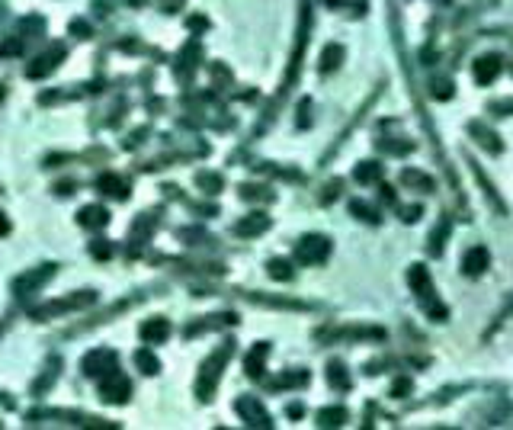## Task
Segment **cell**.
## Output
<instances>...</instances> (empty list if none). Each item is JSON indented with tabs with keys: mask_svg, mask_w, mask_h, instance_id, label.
<instances>
[{
	"mask_svg": "<svg viewBox=\"0 0 513 430\" xmlns=\"http://www.w3.org/2000/svg\"><path fill=\"white\" fill-rule=\"evenodd\" d=\"M408 283H410V289H414V296H417V302L427 309V315L433 321H446V305H439L437 299H433V283H430V273H427V267H410V273H408Z\"/></svg>",
	"mask_w": 513,
	"mask_h": 430,
	"instance_id": "obj_1",
	"label": "cell"
},
{
	"mask_svg": "<svg viewBox=\"0 0 513 430\" xmlns=\"http://www.w3.org/2000/svg\"><path fill=\"white\" fill-rule=\"evenodd\" d=\"M231 340L224 347H218L209 360L202 363V373H199V379H196V395L202 398V402H209L212 398V392H215V385H218V379H222V366L228 363V356H231Z\"/></svg>",
	"mask_w": 513,
	"mask_h": 430,
	"instance_id": "obj_2",
	"label": "cell"
},
{
	"mask_svg": "<svg viewBox=\"0 0 513 430\" xmlns=\"http://www.w3.org/2000/svg\"><path fill=\"white\" fill-rule=\"evenodd\" d=\"M331 257V241L324 234H305L299 244H295V260L305 263V267H317Z\"/></svg>",
	"mask_w": 513,
	"mask_h": 430,
	"instance_id": "obj_3",
	"label": "cell"
},
{
	"mask_svg": "<svg viewBox=\"0 0 513 430\" xmlns=\"http://www.w3.org/2000/svg\"><path fill=\"white\" fill-rule=\"evenodd\" d=\"M129 395H132V382L122 373H116V369H112V373L103 376V382H100V398H103V402L125 405V402H129Z\"/></svg>",
	"mask_w": 513,
	"mask_h": 430,
	"instance_id": "obj_4",
	"label": "cell"
},
{
	"mask_svg": "<svg viewBox=\"0 0 513 430\" xmlns=\"http://www.w3.org/2000/svg\"><path fill=\"white\" fill-rule=\"evenodd\" d=\"M238 414L244 418V424L247 427H273L270 414H266V408H263L260 398H253V395H244V398H238Z\"/></svg>",
	"mask_w": 513,
	"mask_h": 430,
	"instance_id": "obj_5",
	"label": "cell"
},
{
	"mask_svg": "<svg viewBox=\"0 0 513 430\" xmlns=\"http://www.w3.org/2000/svg\"><path fill=\"white\" fill-rule=\"evenodd\" d=\"M61 58H65V45H61V42H55L48 52H42V55H39L36 61L26 68V74L29 77H45L48 71H55V68L61 65Z\"/></svg>",
	"mask_w": 513,
	"mask_h": 430,
	"instance_id": "obj_6",
	"label": "cell"
},
{
	"mask_svg": "<svg viewBox=\"0 0 513 430\" xmlns=\"http://www.w3.org/2000/svg\"><path fill=\"white\" fill-rule=\"evenodd\" d=\"M501 58L497 55H481L472 65V77H475V84H481V87H488V84H494L497 77H501Z\"/></svg>",
	"mask_w": 513,
	"mask_h": 430,
	"instance_id": "obj_7",
	"label": "cell"
},
{
	"mask_svg": "<svg viewBox=\"0 0 513 430\" xmlns=\"http://www.w3.org/2000/svg\"><path fill=\"white\" fill-rule=\"evenodd\" d=\"M116 369V354L112 350H94L84 356V373L87 376H106Z\"/></svg>",
	"mask_w": 513,
	"mask_h": 430,
	"instance_id": "obj_8",
	"label": "cell"
},
{
	"mask_svg": "<svg viewBox=\"0 0 513 430\" xmlns=\"http://www.w3.org/2000/svg\"><path fill=\"white\" fill-rule=\"evenodd\" d=\"M488 267H491L488 247H468L465 257H462V273H465V276H481Z\"/></svg>",
	"mask_w": 513,
	"mask_h": 430,
	"instance_id": "obj_9",
	"label": "cell"
},
{
	"mask_svg": "<svg viewBox=\"0 0 513 430\" xmlns=\"http://www.w3.org/2000/svg\"><path fill=\"white\" fill-rule=\"evenodd\" d=\"M266 228H270V215L263 212H253L247 218H241V222H234V234L238 238H253V234H263Z\"/></svg>",
	"mask_w": 513,
	"mask_h": 430,
	"instance_id": "obj_10",
	"label": "cell"
},
{
	"mask_svg": "<svg viewBox=\"0 0 513 430\" xmlns=\"http://www.w3.org/2000/svg\"><path fill=\"white\" fill-rule=\"evenodd\" d=\"M170 337V321L167 318H151L141 325V340L145 344H164Z\"/></svg>",
	"mask_w": 513,
	"mask_h": 430,
	"instance_id": "obj_11",
	"label": "cell"
},
{
	"mask_svg": "<svg viewBox=\"0 0 513 430\" xmlns=\"http://www.w3.org/2000/svg\"><path fill=\"white\" fill-rule=\"evenodd\" d=\"M266 356H270V344H257L251 354H247L244 369H247L251 379H263V373H266V369H263V366H266Z\"/></svg>",
	"mask_w": 513,
	"mask_h": 430,
	"instance_id": "obj_12",
	"label": "cell"
},
{
	"mask_svg": "<svg viewBox=\"0 0 513 430\" xmlns=\"http://www.w3.org/2000/svg\"><path fill=\"white\" fill-rule=\"evenodd\" d=\"M327 385L337 389V392H346L350 389V373H346V366L340 360H331L327 363Z\"/></svg>",
	"mask_w": 513,
	"mask_h": 430,
	"instance_id": "obj_13",
	"label": "cell"
},
{
	"mask_svg": "<svg viewBox=\"0 0 513 430\" xmlns=\"http://www.w3.org/2000/svg\"><path fill=\"white\" fill-rule=\"evenodd\" d=\"M96 187H100L103 193L116 196V199H125V196H129V183H125L122 177H116V174H103V177L96 180Z\"/></svg>",
	"mask_w": 513,
	"mask_h": 430,
	"instance_id": "obj_14",
	"label": "cell"
},
{
	"mask_svg": "<svg viewBox=\"0 0 513 430\" xmlns=\"http://www.w3.org/2000/svg\"><path fill=\"white\" fill-rule=\"evenodd\" d=\"M77 222L84 225V228H103V225L109 222V212L103 206H84L81 215H77Z\"/></svg>",
	"mask_w": 513,
	"mask_h": 430,
	"instance_id": "obj_15",
	"label": "cell"
},
{
	"mask_svg": "<svg viewBox=\"0 0 513 430\" xmlns=\"http://www.w3.org/2000/svg\"><path fill=\"white\" fill-rule=\"evenodd\" d=\"M353 180L356 183H379V180H382V164H379V161H363V164H356Z\"/></svg>",
	"mask_w": 513,
	"mask_h": 430,
	"instance_id": "obj_16",
	"label": "cell"
},
{
	"mask_svg": "<svg viewBox=\"0 0 513 430\" xmlns=\"http://www.w3.org/2000/svg\"><path fill=\"white\" fill-rule=\"evenodd\" d=\"M340 61H344V48L334 42V45H327L324 52H321V65H317V68H321L324 74H331V71H337V68H340Z\"/></svg>",
	"mask_w": 513,
	"mask_h": 430,
	"instance_id": "obj_17",
	"label": "cell"
},
{
	"mask_svg": "<svg viewBox=\"0 0 513 430\" xmlns=\"http://www.w3.org/2000/svg\"><path fill=\"white\" fill-rule=\"evenodd\" d=\"M401 183H408V187H420L423 193H433V180H430L423 170H410V167H408V170L401 174Z\"/></svg>",
	"mask_w": 513,
	"mask_h": 430,
	"instance_id": "obj_18",
	"label": "cell"
},
{
	"mask_svg": "<svg viewBox=\"0 0 513 430\" xmlns=\"http://www.w3.org/2000/svg\"><path fill=\"white\" fill-rule=\"evenodd\" d=\"M346 421V408H324V411H317V424L321 427H344Z\"/></svg>",
	"mask_w": 513,
	"mask_h": 430,
	"instance_id": "obj_19",
	"label": "cell"
},
{
	"mask_svg": "<svg viewBox=\"0 0 513 430\" xmlns=\"http://www.w3.org/2000/svg\"><path fill=\"white\" fill-rule=\"evenodd\" d=\"M266 273H270L273 280L289 283V280H292V263H289V260H282V257H273V260L266 263Z\"/></svg>",
	"mask_w": 513,
	"mask_h": 430,
	"instance_id": "obj_20",
	"label": "cell"
},
{
	"mask_svg": "<svg viewBox=\"0 0 513 430\" xmlns=\"http://www.w3.org/2000/svg\"><path fill=\"white\" fill-rule=\"evenodd\" d=\"M135 366H138L141 373L145 376H154L160 369V363H158V356L154 354H148V350H138V354H135Z\"/></svg>",
	"mask_w": 513,
	"mask_h": 430,
	"instance_id": "obj_21",
	"label": "cell"
},
{
	"mask_svg": "<svg viewBox=\"0 0 513 430\" xmlns=\"http://www.w3.org/2000/svg\"><path fill=\"white\" fill-rule=\"evenodd\" d=\"M350 212H353L356 218H363V222L379 225V215H375V209H373V206H366L363 199H353V203H350Z\"/></svg>",
	"mask_w": 513,
	"mask_h": 430,
	"instance_id": "obj_22",
	"label": "cell"
},
{
	"mask_svg": "<svg viewBox=\"0 0 513 430\" xmlns=\"http://www.w3.org/2000/svg\"><path fill=\"white\" fill-rule=\"evenodd\" d=\"M446 238H449V218L437 225V232H433V238H430V254H443V244H446Z\"/></svg>",
	"mask_w": 513,
	"mask_h": 430,
	"instance_id": "obj_23",
	"label": "cell"
},
{
	"mask_svg": "<svg viewBox=\"0 0 513 430\" xmlns=\"http://www.w3.org/2000/svg\"><path fill=\"white\" fill-rule=\"evenodd\" d=\"M196 183L205 190V193H218L224 180H222V174H209V170H205V174H199V177H196Z\"/></svg>",
	"mask_w": 513,
	"mask_h": 430,
	"instance_id": "obj_24",
	"label": "cell"
},
{
	"mask_svg": "<svg viewBox=\"0 0 513 430\" xmlns=\"http://www.w3.org/2000/svg\"><path fill=\"white\" fill-rule=\"evenodd\" d=\"M90 254H94L96 260H106V257L112 254V247L106 241H94V244H90Z\"/></svg>",
	"mask_w": 513,
	"mask_h": 430,
	"instance_id": "obj_25",
	"label": "cell"
},
{
	"mask_svg": "<svg viewBox=\"0 0 513 430\" xmlns=\"http://www.w3.org/2000/svg\"><path fill=\"white\" fill-rule=\"evenodd\" d=\"M420 215H423V209H420V206H404V209H401V218H404V222H417Z\"/></svg>",
	"mask_w": 513,
	"mask_h": 430,
	"instance_id": "obj_26",
	"label": "cell"
},
{
	"mask_svg": "<svg viewBox=\"0 0 513 430\" xmlns=\"http://www.w3.org/2000/svg\"><path fill=\"white\" fill-rule=\"evenodd\" d=\"M408 392H410V379H398V382L392 385V395H398V398H404Z\"/></svg>",
	"mask_w": 513,
	"mask_h": 430,
	"instance_id": "obj_27",
	"label": "cell"
},
{
	"mask_svg": "<svg viewBox=\"0 0 513 430\" xmlns=\"http://www.w3.org/2000/svg\"><path fill=\"white\" fill-rule=\"evenodd\" d=\"M337 190H344V183H340V180H331V183H327V193L321 199H324V203H331V199L337 196Z\"/></svg>",
	"mask_w": 513,
	"mask_h": 430,
	"instance_id": "obj_28",
	"label": "cell"
},
{
	"mask_svg": "<svg viewBox=\"0 0 513 430\" xmlns=\"http://www.w3.org/2000/svg\"><path fill=\"white\" fill-rule=\"evenodd\" d=\"M71 32H81V39H87V32H90V26H87L84 19H74V23H71Z\"/></svg>",
	"mask_w": 513,
	"mask_h": 430,
	"instance_id": "obj_29",
	"label": "cell"
},
{
	"mask_svg": "<svg viewBox=\"0 0 513 430\" xmlns=\"http://www.w3.org/2000/svg\"><path fill=\"white\" fill-rule=\"evenodd\" d=\"M189 26H193V29H205V26H209V23H205L202 17H193V19H189Z\"/></svg>",
	"mask_w": 513,
	"mask_h": 430,
	"instance_id": "obj_30",
	"label": "cell"
},
{
	"mask_svg": "<svg viewBox=\"0 0 513 430\" xmlns=\"http://www.w3.org/2000/svg\"><path fill=\"white\" fill-rule=\"evenodd\" d=\"M382 199H385V203H395V190L392 187H382Z\"/></svg>",
	"mask_w": 513,
	"mask_h": 430,
	"instance_id": "obj_31",
	"label": "cell"
},
{
	"mask_svg": "<svg viewBox=\"0 0 513 430\" xmlns=\"http://www.w3.org/2000/svg\"><path fill=\"white\" fill-rule=\"evenodd\" d=\"M286 414H292V418H299V414H302V405H289V408H286Z\"/></svg>",
	"mask_w": 513,
	"mask_h": 430,
	"instance_id": "obj_32",
	"label": "cell"
},
{
	"mask_svg": "<svg viewBox=\"0 0 513 430\" xmlns=\"http://www.w3.org/2000/svg\"><path fill=\"white\" fill-rule=\"evenodd\" d=\"M7 232H10V222L3 218V215H0V234H7Z\"/></svg>",
	"mask_w": 513,
	"mask_h": 430,
	"instance_id": "obj_33",
	"label": "cell"
}]
</instances>
